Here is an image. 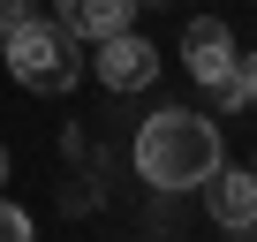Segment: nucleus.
<instances>
[{
  "instance_id": "obj_13",
  "label": "nucleus",
  "mask_w": 257,
  "mask_h": 242,
  "mask_svg": "<svg viewBox=\"0 0 257 242\" xmlns=\"http://www.w3.org/2000/svg\"><path fill=\"white\" fill-rule=\"evenodd\" d=\"M249 174H257V159H249Z\"/></svg>"
},
{
  "instance_id": "obj_12",
  "label": "nucleus",
  "mask_w": 257,
  "mask_h": 242,
  "mask_svg": "<svg viewBox=\"0 0 257 242\" xmlns=\"http://www.w3.org/2000/svg\"><path fill=\"white\" fill-rule=\"evenodd\" d=\"M0 46H8V31H0Z\"/></svg>"
},
{
  "instance_id": "obj_7",
  "label": "nucleus",
  "mask_w": 257,
  "mask_h": 242,
  "mask_svg": "<svg viewBox=\"0 0 257 242\" xmlns=\"http://www.w3.org/2000/svg\"><path fill=\"white\" fill-rule=\"evenodd\" d=\"M219 113H257V53H242L234 76L219 83Z\"/></svg>"
},
{
  "instance_id": "obj_5",
  "label": "nucleus",
  "mask_w": 257,
  "mask_h": 242,
  "mask_svg": "<svg viewBox=\"0 0 257 242\" xmlns=\"http://www.w3.org/2000/svg\"><path fill=\"white\" fill-rule=\"evenodd\" d=\"M204 197H212V219H219L227 234H242V242L257 234V174H249V167H227V159H219V174L204 182Z\"/></svg>"
},
{
  "instance_id": "obj_6",
  "label": "nucleus",
  "mask_w": 257,
  "mask_h": 242,
  "mask_svg": "<svg viewBox=\"0 0 257 242\" xmlns=\"http://www.w3.org/2000/svg\"><path fill=\"white\" fill-rule=\"evenodd\" d=\"M53 8H61L53 23H61V31L76 38V46H83V38L98 46V38L128 31V16H137V0H53Z\"/></svg>"
},
{
  "instance_id": "obj_8",
  "label": "nucleus",
  "mask_w": 257,
  "mask_h": 242,
  "mask_svg": "<svg viewBox=\"0 0 257 242\" xmlns=\"http://www.w3.org/2000/svg\"><path fill=\"white\" fill-rule=\"evenodd\" d=\"M0 242H38L31 212H23V204H8V197H0Z\"/></svg>"
},
{
  "instance_id": "obj_9",
  "label": "nucleus",
  "mask_w": 257,
  "mask_h": 242,
  "mask_svg": "<svg viewBox=\"0 0 257 242\" xmlns=\"http://www.w3.org/2000/svg\"><path fill=\"white\" fill-rule=\"evenodd\" d=\"M38 16V0H0V31H16V23H31Z\"/></svg>"
},
{
  "instance_id": "obj_1",
  "label": "nucleus",
  "mask_w": 257,
  "mask_h": 242,
  "mask_svg": "<svg viewBox=\"0 0 257 242\" xmlns=\"http://www.w3.org/2000/svg\"><path fill=\"white\" fill-rule=\"evenodd\" d=\"M227 159V137L219 121L189 113V106H159L144 129H137V174L167 197V189H204Z\"/></svg>"
},
{
  "instance_id": "obj_10",
  "label": "nucleus",
  "mask_w": 257,
  "mask_h": 242,
  "mask_svg": "<svg viewBox=\"0 0 257 242\" xmlns=\"http://www.w3.org/2000/svg\"><path fill=\"white\" fill-rule=\"evenodd\" d=\"M0 182H8V144H0Z\"/></svg>"
},
{
  "instance_id": "obj_11",
  "label": "nucleus",
  "mask_w": 257,
  "mask_h": 242,
  "mask_svg": "<svg viewBox=\"0 0 257 242\" xmlns=\"http://www.w3.org/2000/svg\"><path fill=\"white\" fill-rule=\"evenodd\" d=\"M137 8H152V0H137Z\"/></svg>"
},
{
  "instance_id": "obj_4",
  "label": "nucleus",
  "mask_w": 257,
  "mask_h": 242,
  "mask_svg": "<svg viewBox=\"0 0 257 242\" xmlns=\"http://www.w3.org/2000/svg\"><path fill=\"white\" fill-rule=\"evenodd\" d=\"M152 76H159V46L152 38H137V31L98 38V83L106 91H144Z\"/></svg>"
},
{
  "instance_id": "obj_3",
  "label": "nucleus",
  "mask_w": 257,
  "mask_h": 242,
  "mask_svg": "<svg viewBox=\"0 0 257 242\" xmlns=\"http://www.w3.org/2000/svg\"><path fill=\"white\" fill-rule=\"evenodd\" d=\"M234 61H242V46H234V31H227L219 16H189V23H182V68H189L204 91H219V83L234 76Z\"/></svg>"
},
{
  "instance_id": "obj_2",
  "label": "nucleus",
  "mask_w": 257,
  "mask_h": 242,
  "mask_svg": "<svg viewBox=\"0 0 257 242\" xmlns=\"http://www.w3.org/2000/svg\"><path fill=\"white\" fill-rule=\"evenodd\" d=\"M0 61H8V76H16L23 91H46V98H61V91L83 83V53H76V38H68L53 16L16 23L8 46H0Z\"/></svg>"
}]
</instances>
